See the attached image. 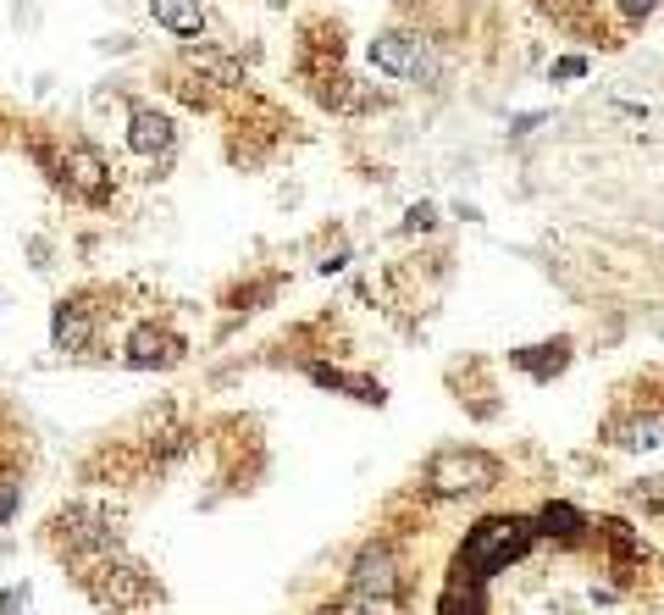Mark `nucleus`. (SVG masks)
I'll use <instances>...</instances> for the list:
<instances>
[{"instance_id": "39448f33", "label": "nucleus", "mask_w": 664, "mask_h": 615, "mask_svg": "<svg viewBox=\"0 0 664 615\" xmlns=\"http://www.w3.org/2000/svg\"><path fill=\"white\" fill-rule=\"evenodd\" d=\"M172 139H178V133H172V122H166L161 111H150V106L133 111V122H128V145L139 150V156H166V150H172Z\"/></svg>"}, {"instance_id": "6e6552de", "label": "nucleus", "mask_w": 664, "mask_h": 615, "mask_svg": "<svg viewBox=\"0 0 664 615\" xmlns=\"http://www.w3.org/2000/svg\"><path fill=\"white\" fill-rule=\"evenodd\" d=\"M537 532H548V538H559V543H576L581 532H587V521H581L570 505H548L543 516H537Z\"/></svg>"}, {"instance_id": "9b49d317", "label": "nucleus", "mask_w": 664, "mask_h": 615, "mask_svg": "<svg viewBox=\"0 0 664 615\" xmlns=\"http://www.w3.org/2000/svg\"><path fill=\"white\" fill-rule=\"evenodd\" d=\"M587 73V61L581 56H565V61H554V78H581Z\"/></svg>"}, {"instance_id": "f03ea898", "label": "nucleus", "mask_w": 664, "mask_h": 615, "mask_svg": "<svg viewBox=\"0 0 664 615\" xmlns=\"http://www.w3.org/2000/svg\"><path fill=\"white\" fill-rule=\"evenodd\" d=\"M498 483V460L482 455V449H443L438 460L427 466V488L443 499L454 494H482V488Z\"/></svg>"}, {"instance_id": "9d476101", "label": "nucleus", "mask_w": 664, "mask_h": 615, "mask_svg": "<svg viewBox=\"0 0 664 615\" xmlns=\"http://www.w3.org/2000/svg\"><path fill=\"white\" fill-rule=\"evenodd\" d=\"M620 12H626V23H648L653 12H659V0H615Z\"/></svg>"}, {"instance_id": "423d86ee", "label": "nucleus", "mask_w": 664, "mask_h": 615, "mask_svg": "<svg viewBox=\"0 0 664 615\" xmlns=\"http://www.w3.org/2000/svg\"><path fill=\"white\" fill-rule=\"evenodd\" d=\"M150 17L166 28V34H178V39H194L205 28L200 0H150Z\"/></svg>"}, {"instance_id": "1a4fd4ad", "label": "nucleus", "mask_w": 664, "mask_h": 615, "mask_svg": "<svg viewBox=\"0 0 664 615\" xmlns=\"http://www.w3.org/2000/svg\"><path fill=\"white\" fill-rule=\"evenodd\" d=\"M67 167H72L67 178L78 183L83 194H95V200H100V189H106V167H100V161L89 156V150H72V156H67Z\"/></svg>"}, {"instance_id": "20e7f679", "label": "nucleus", "mask_w": 664, "mask_h": 615, "mask_svg": "<svg viewBox=\"0 0 664 615\" xmlns=\"http://www.w3.org/2000/svg\"><path fill=\"white\" fill-rule=\"evenodd\" d=\"M371 67H377V73H388V78H432L427 39H421V34H404V28L377 34V39H371Z\"/></svg>"}, {"instance_id": "7ed1b4c3", "label": "nucleus", "mask_w": 664, "mask_h": 615, "mask_svg": "<svg viewBox=\"0 0 664 615\" xmlns=\"http://www.w3.org/2000/svg\"><path fill=\"white\" fill-rule=\"evenodd\" d=\"M23 471H28V427L0 405V527L23 505Z\"/></svg>"}, {"instance_id": "0eeeda50", "label": "nucleus", "mask_w": 664, "mask_h": 615, "mask_svg": "<svg viewBox=\"0 0 664 615\" xmlns=\"http://www.w3.org/2000/svg\"><path fill=\"white\" fill-rule=\"evenodd\" d=\"M537 350H543V355L521 350V355H515V366H526L537 383H548L554 372H565V361H570V344H565V338H554V344H537Z\"/></svg>"}, {"instance_id": "f257e3e1", "label": "nucleus", "mask_w": 664, "mask_h": 615, "mask_svg": "<svg viewBox=\"0 0 664 615\" xmlns=\"http://www.w3.org/2000/svg\"><path fill=\"white\" fill-rule=\"evenodd\" d=\"M532 543H537V521H526V516H487L482 527H471L460 560H454V588H465V599L476 604V588H482L493 571L515 566Z\"/></svg>"}]
</instances>
